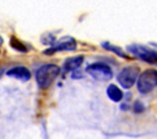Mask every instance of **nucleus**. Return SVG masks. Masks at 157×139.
<instances>
[{"label": "nucleus", "mask_w": 157, "mask_h": 139, "mask_svg": "<svg viewBox=\"0 0 157 139\" xmlns=\"http://www.w3.org/2000/svg\"><path fill=\"white\" fill-rule=\"evenodd\" d=\"M60 74V68L55 64L42 65L36 73V80L40 89H47Z\"/></svg>", "instance_id": "1"}, {"label": "nucleus", "mask_w": 157, "mask_h": 139, "mask_svg": "<svg viewBox=\"0 0 157 139\" xmlns=\"http://www.w3.org/2000/svg\"><path fill=\"white\" fill-rule=\"evenodd\" d=\"M157 86V70H145L137 79V90L141 93H148Z\"/></svg>", "instance_id": "2"}, {"label": "nucleus", "mask_w": 157, "mask_h": 139, "mask_svg": "<svg viewBox=\"0 0 157 139\" xmlns=\"http://www.w3.org/2000/svg\"><path fill=\"white\" fill-rule=\"evenodd\" d=\"M128 50L132 55L137 57L139 59H141L146 63L157 64V50H155V49H151V48L141 46V44H130L128 47Z\"/></svg>", "instance_id": "3"}, {"label": "nucleus", "mask_w": 157, "mask_h": 139, "mask_svg": "<svg viewBox=\"0 0 157 139\" xmlns=\"http://www.w3.org/2000/svg\"><path fill=\"white\" fill-rule=\"evenodd\" d=\"M86 71L96 80H99V81H107L109 79H112L113 76V71L112 69L104 64V63H93V64H90L86 69Z\"/></svg>", "instance_id": "4"}, {"label": "nucleus", "mask_w": 157, "mask_h": 139, "mask_svg": "<svg viewBox=\"0 0 157 139\" xmlns=\"http://www.w3.org/2000/svg\"><path fill=\"white\" fill-rule=\"evenodd\" d=\"M137 75H139V68L135 65H129L125 66L118 74V81L124 89H130L135 84Z\"/></svg>", "instance_id": "5"}, {"label": "nucleus", "mask_w": 157, "mask_h": 139, "mask_svg": "<svg viewBox=\"0 0 157 139\" xmlns=\"http://www.w3.org/2000/svg\"><path fill=\"white\" fill-rule=\"evenodd\" d=\"M76 49V41L71 37H64L60 41L55 42L52 47L44 50V54H53L55 52H61V50H75Z\"/></svg>", "instance_id": "6"}, {"label": "nucleus", "mask_w": 157, "mask_h": 139, "mask_svg": "<svg viewBox=\"0 0 157 139\" xmlns=\"http://www.w3.org/2000/svg\"><path fill=\"white\" fill-rule=\"evenodd\" d=\"M6 74H7L9 76L15 77V79H18V80H21V81H27V80H29V77H31L29 70H28L27 68H25V66H15V68L10 69Z\"/></svg>", "instance_id": "7"}, {"label": "nucleus", "mask_w": 157, "mask_h": 139, "mask_svg": "<svg viewBox=\"0 0 157 139\" xmlns=\"http://www.w3.org/2000/svg\"><path fill=\"white\" fill-rule=\"evenodd\" d=\"M83 63V55H76V57H71L67 58L64 62V70L65 71H72L76 70L77 68H80V65Z\"/></svg>", "instance_id": "8"}, {"label": "nucleus", "mask_w": 157, "mask_h": 139, "mask_svg": "<svg viewBox=\"0 0 157 139\" xmlns=\"http://www.w3.org/2000/svg\"><path fill=\"white\" fill-rule=\"evenodd\" d=\"M107 95H108V97H109L112 101H114V102H119V101L123 98V92H121V90H120L118 86L113 85V84L107 87Z\"/></svg>", "instance_id": "9"}, {"label": "nucleus", "mask_w": 157, "mask_h": 139, "mask_svg": "<svg viewBox=\"0 0 157 139\" xmlns=\"http://www.w3.org/2000/svg\"><path fill=\"white\" fill-rule=\"evenodd\" d=\"M102 47H103L104 49L109 50V52H113L114 54H117V55H119V57H121V58H128V55L123 52L121 48H119V47H117V46H114V44H112V43L103 42V43H102Z\"/></svg>", "instance_id": "10"}, {"label": "nucleus", "mask_w": 157, "mask_h": 139, "mask_svg": "<svg viewBox=\"0 0 157 139\" xmlns=\"http://www.w3.org/2000/svg\"><path fill=\"white\" fill-rule=\"evenodd\" d=\"M10 46H11L15 50H18V52H22V53L27 52V47H26L20 39H17V38L13 37V36L10 38Z\"/></svg>", "instance_id": "11"}, {"label": "nucleus", "mask_w": 157, "mask_h": 139, "mask_svg": "<svg viewBox=\"0 0 157 139\" xmlns=\"http://www.w3.org/2000/svg\"><path fill=\"white\" fill-rule=\"evenodd\" d=\"M144 109H145V106H144L140 101L135 102V105H134V111H135V112H142Z\"/></svg>", "instance_id": "12"}, {"label": "nucleus", "mask_w": 157, "mask_h": 139, "mask_svg": "<svg viewBox=\"0 0 157 139\" xmlns=\"http://www.w3.org/2000/svg\"><path fill=\"white\" fill-rule=\"evenodd\" d=\"M0 47H1V39H0Z\"/></svg>", "instance_id": "13"}, {"label": "nucleus", "mask_w": 157, "mask_h": 139, "mask_svg": "<svg viewBox=\"0 0 157 139\" xmlns=\"http://www.w3.org/2000/svg\"><path fill=\"white\" fill-rule=\"evenodd\" d=\"M0 74H1V71H0Z\"/></svg>", "instance_id": "14"}]
</instances>
